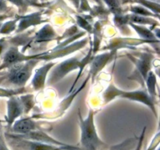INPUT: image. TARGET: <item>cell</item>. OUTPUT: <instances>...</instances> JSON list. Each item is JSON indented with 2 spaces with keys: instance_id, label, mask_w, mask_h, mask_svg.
<instances>
[{
  "instance_id": "1",
  "label": "cell",
  "mask_w": 160,
  "mask_h": 150,
  "mask_svg": "<svg viewBox=\"0 0 160 150\" xmlns=\"http://www.w3.org/2000/svg\"><path fill=\"white\" fill-rule=\"evenodd\" d=\"M78 117L81 128L80 149L100 150L103 147H107V145L100 138L98 134L94 121V111L90 109L88 117L83 118L81 112L78 110Z\"/></svg>"
},
{
  "instance_id": "2",
  "label": "cell",
  "mask_w": 160,
  "mask_h": 150,
  "mask_svg": "<svg viewBox=\"0 0 160 150\" xmlns=\"http://www.w3.org/2000/svg\"><path fill=\"white\" fill-rule=\"evenodd\" d=\"M116 97H122V98L144 103V104L147 105L153 111V113L156 115L155 105L153 103V98L145 91L139 90L128 92V91L120 90V89L117 88L113 84H110L103 93V98L106 102H108L109 101H112Z\"/></svg>"
},
{
  "instance_id": "3",
  "label": "cell",
  "mask_w": 160,
  "mask_h": 150,
  "mask_svg": "<svg viewBox=\"0 0 160 150\" xmlns=\"http://www.w3.org/2000/svg\"><path fill=\"white\" fill-rule=\"evenodd\" d=\"M36 65L35 61L28 60L22 65H18L12 68L9 73V81L18 85H23L29 79L33 68Z\"/></svg>"
},
{
  "instance_id": "4",
  "label": "cell",
  "mask_w": 160,
  "mask_h": 150,
  "mask_svg": "<svg viewBox=\"0 0 160 150\" xmlns=\"http://www.w3.org/2000/svg\"><path fill=\"white\" fill-rule=\"evenodd\" d=\"M15 139L18 140V145L28 150H73L69 148L58 146V145H52V144L34 142V141H30L21 138Z\"/></svg>"
},
{
  "instance_id": "5",
  "label": "cell",
  "mask_w": 160,
  "mask_h": 150,
  "mask_svg": "<svg viewBox=\"0 0 160 150\" xmlns=\"http://www.w3.org/2000/svg\"><path fill=\"white\" fill-rule=\"evenodd\" d=\"M38 129L36 122L31 118H23L14 121L12 131L17 134H25L31 131Z\"/></svg>"
},
{
  "instance_id": "6",
  "label": "cell",
  "mask_w": 160,
  "mask_h": 150,
  "mask_svg": "<svg viewBox=\"0 0 160 150\" xmlns=\"http://www.w3.org/2000/svg\"><path fill=\"white\" fill-rule=\"evenodd\" d=\"M23 110V106L19 103V102L17 101L16 98L11 97L10 99L8 101V113L6 117V121L9 126H11L14 123L16 119L20 117Z\"/></svg>"
},
{
  "instance_id": "7",
  "label": "cell",
  "mask_w": 160,
  "mask_h": 150,
  "mask_svg": "<svg viewBox=\"0 0 160 150\" xmlns=\"http://www.w3.org/2000/svg\"><path fill=\"white\" fill-rule=\"evenodd\" d=\"M54 65L55 62H48L36 70L32 81V84L35 90H38L43 88L46 79V74Z\"/></svg>"
},
{
  "instance_id": "8",
  "label": "cell",
  "mask_w": 160,
  "mask_h": 150,
  "mask_svg": "<svg viewBox=\"0 0 160 150\" xmlns=\"http://www.w3.org/2000/svg\"><path fill=\"white\" fill-rule=\"evenodd\" d=\"M138 138H131L122 142L121 143L112 145L109 148V150H133L137 145Z\"/></svg>"
},
{
  "instance_id": "9",
  "label": "cell",
  "mask_w": 160,
  "mask_h": 150,
  "mask_svg": "<svg viewBox=\"0 0 160 150\" xmlns=\"http://www.w3.org/2000/svg\"><path fill=\"white\" fill-rule=\"evenodd\" d=\"M110 57L111 54H105L97 56L95 60L93 61V63H92V71L93 74H96L97 72L99 71L102 67L106 65V62H108Z\"/></svg>"
},
{
  "instance_id": "10",
  "label": "cell",
  "mask_w": 160,
  "mask_h": 150,
  "mask_svg": "<svg viewBox=\"0 0 160 150\" xmlns=\"http://www.w3.org/2000/svg\"><path fill=\"white\" fill-rule=\"evenodd\" d=\"M147 85H148V92H149V95L153 98V96L156 95V92H155V85L156 83V78L155 76V73L152 72H150L148 73V77H147Z\"/></svg>"
},
{
  "instance_id": "11",
  "label": "cell",
  "mask_w": 160,
  "mask_h": 150,
  "mask_svg": "<svg viewBox=\"0 0 160 150\" xmlns=\"http://www.w3.org/2000/svg\"><path fill=\"white\" fill-rule=\"evenodd\" d=\"M145 130H146V127H145L142 131V134H141L140 137L138 138L137 142V145H136V147L134 148V150H142V145H143V142L144 138H145Z\"/></svg>"
},
{
  "instance_id": "12",
  "label": "cell",
  "mask_w": 160,
  "mask_h": 150,
  "mask_svg": "<svg viewBox=\"0 0 160 150\" xmlns=\"http://www.w3.org/2000/svg\"><path fill=\"white\" fill-rule=\"evenodd\" d=\"M8 1L11 2L13 3V4L17 5V6H18L19 7H23V0H8Z\"/></svg>"
},
{
  "instance_id": "13",
  "label": "cell",
  "mask_w": 160,
  "mask_h": 150,
  "mask_svg": "<svg viewBox=\"0 0 160 150\" xmlns=\"http://www.w3.org/2000/svg\"><path fill=\"white\" fill-rule=\"evenodd\" d=\"M27 1L29 2L30 3H32V4H37L38 0H27Z\"/></svg>"
},
{
  "instance_id": "14",
  "label": "cell",
  "mask_w": 160,
  "mask_h": 150,
  "mask_svg": "<svg viewBox=\"0 0 160 150\" xmlns=\"http://www.w3.org/2000/svg\"><path fill=\"white\" fill-rule=\"evenodd\" d=\"M3 17H3V16H0V20H1Z\"/></svg>"
},
{
  "instance_id": "15",
  "label": "cell",
  "mask_w": 160,
  "mask_h": 150,
  "mask_svg": "<svg viewBox=\"0 0 160 150\" xmlns=\"http://www.w3.org/2000/svg\"><path fill=\"white\" fill-rule=\"evenodd\" d=\"M156 150H159V147H158V148H156Z\"/></svg>"
}]
</instances>
